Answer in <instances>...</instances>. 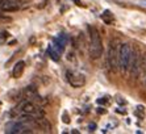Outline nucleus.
<instances>
[{
  "instance_id": "1",
  "label": "nucleus",
  "mask_w": 146,
  "mask_h": 134,
  "mask_svg": "<svg viewBox=\"0 0 146 134\" xmlns=\"http://www.w3.org/2000/svg\"><path fill=\"white\" fill-rule=\"evenodd\" d=\"M90 38H91V45H90V55L92 59H98L103 54V42L100 33L95 27H88Z\"/></svg>"
},
{
  "instance_id": "2",
  "label": "nucleus",
  "mask_w": 146,
  "mask_h": 134,
  "mask_svg": "<svg viewBox=\"0 0 146 134\" xmlns=\"http://www.w3.org/2000/svg\"><path fill=\"white\" fill-rule=\"evenodd\" d=\"M120 41L119 40H112L109 44L108 49V64L111 67V70L113 72L119 70L120 67Z\"/></svg>"
},
{
  "instance_id": "3",
  "label": "nucleus",
  "mask_w": 146,
  "mask_h": 134,
  "mask_svg": "<svg viewBox=\"0 0 146 134\" xmlns=\"http://www.w3.org/2000/svg\"><path fill=\"white\" fill-rule=\"evenodd\" d=\"M130 55H132V47L129 44H121L120 46V68L125 74L129 70Z\"/></svg>"
},
{
  "instance_id": "4",
  "label": "nucleus",
  "mask_w": 146,
  "mask_h": 134,
  "mask_svg": "<svg viewBox=\"0 0 146 134\" xmlns=\"http://www.w3.org/2000/svg\"><path fill=\"white\" fill-rule=\"evenodd\" d=\"M23 94H24V97L27 100L33 101V103H36V104H38V105L46 104V100H44V99L38 95V91L34 86H28V87H25V90L23 91Z\"/></svg>"
},
{
  "instance_id": "5",
  "label": "nucleus",
  "mask_w": 146,
  "mask_h": 134,
  "mask_svg": "<svg viewBox=\"0 0 146 134\" xmlns=\"http://www.w3.org/2000/svg\"><path fill=\"white\" fill-rule=\"evenodd\" d=\"M66 76H67V82L71 84L72 87H75V88L83 87V86H84V83H86V78L83 76L82 74H79V72L67 71V72H66Z\"/></svg>"
},
{
  "instance_id": "6",
  "label": "nucleus",
  "mask_w": 146,
  "mask_h": 134,
  "mask_svg": "<svg viewBox=\"0 0 146 134\" xmlns=\"http://www.w3.org/2000/svg\"><path fill=\"white\" fill-rule=\"evenodd\" d=\"M34 126L40 127L41 130L44 131V133H51V124L49 122V120H46L44 117H37L34 120Z\"/></svg>"
},
{
  "instance_id": "7",
  "label": "nucleus",
  "mask_w": 146,
  "mask_h": 134,
  "mask_svg": "<svg viewBox=\"0 0 146 134\" xmlns=\"http://www.w3.org/2000/svg\"><path fill=\"white\" fill-rule=\"evenodd\" d=\"M24 68H25V62L24 60H20V62H17L16 64H15L13 67V71H12V75H13V78H20L21 75H23V72H24Z\"/></svg>"
},
{
  "instance_id": "8",
  "label": "nucleus",
  "mask_w": 146,
  "mask_h": 134,
  "mask_svg": "<svg viewBox=\"0 0 146 134\" xmlns=\"http://www.w3.org/2000/svg\"><path fill=\"white\" fill-rule=\"evenodd\" d=\"M102 20L104 21L106 24H112L113 20H115V19H113L112 12H111V11H108V9L104 11V12H103V15H102Z\"/></svg>"
},
{
  "instance_id": "9",
  "label": "nucleus",
  "mask_w": 146,
  "mask_h": 134,
  "mask_svg": "<svg viewBox=\"0 0 146 134\" xmlns=\"http://www.w3.org/2000/svg\"><path fill=\"white\" fill-rule=\"evenodd\" d=\"M134 114H136L137 117H139V118H143V117H145V111H143V107H142V105H138V107H137V111L134 112Z\"/></svg>"
},
{
  "instance_id": "10",
  "label": "nucleus",
  "mask_w": 146,
  "mask_h": 134,
  "mask_svg": "<svg viewBox=\"0 0 146 134\" xmlns=\"http://www.w3.org/2000/svg\"><path fill=\"white\" fill-rule=\"evenodd\" d=\"M8 38V33L7 32H1V34H0V45H3L4 42H5V40Z\"/></svg>"
},
{
  "instance_id": "11",
  "label": "nucleus",
  "mask_w": 146,
  "mask_h": 134,
  "mask_svg": "<svg viewBox=\"0 0 146 134\" xmlns=\"http://www.w3.org/2000/svg\"><path fill=\"white\" fill-rule=\"evenodd\" d=\"M62 118H63V122H65V124H68V122H70V118H68V113H67V112H63Z\"/></svg>"
},
{
  "instance_id": "12",
  "label": "nucleus",
  "mask_w": 146,
  "mask_h": 134,
  "mask_svg": "<svg viewBox=\"0 0 146 134\" xmlns=\"http://www.w3.org/2000/svg\"><path fill=\"white\" fill-rule=\"evenodd\" d=\"M98 103H99V104H104V103H108V97H102V99H99Z\"/></svg>"
},
{
  "instance_id": "13",
  "label": "nucleus",
  "mask_w": 146,
  "mask_h": 134,
  "mask_svg": "<svg viewBox=\"0 0 146 134\" xmlns=\"http://www.w3.org/2000/svg\"><path fill=\"white\" fill-rule=\"evenodd\" d=\"M88 129H90V131H94V130L96 129V125H95V124H90Z\"/></svg>"
},
{
  "instance_id": "14",
  "label": "nucleus",
  "mask_w": 146,
  "mask_h": 134,
  "mask_svg": "<svg viewBox=\"0 0 146 134\" xmlns=\"http://www.w3.org/2000/svg\"><path fill=\"white\" fill-rule=\"evenodd\" d=\"M106 109H104V108H98V113H100V114H104L106 113Z\"/></svg>"
},
{
  "instance_id": "15",
  "label": "nucleus",
  "mask_w": 146,
  "mask_h": 134,
  "mask_svg": "<svg viewBox=\"0 0 146 134\" xmlns=\"http://www.w3.org/2000/svg\"><path fill=\"white\" fill-rule=\"evenodd\" d=\"M72 1H74V3L76 4V5H79V7H83V4H82L80 0H72Z\"/></svg>"
},
{
  "instance_id": "16",
  "label": "nucleus",
  "mask_w": 146,
  "mask_h": 134,
  "mask_svg": "<svg viewBox=\"0 0 146 134\" xmlns=\"http://www.w3.org/2000/svg\"><path fill=\"white\" fill-rule=\"evenodd\" d=\"M117 101H119L120 104H125V100H121V99H120V97H119V99H117Z\"/></svg>"
},
{
  "instance_id": "17",
  "label": "nucleus",
  "mask_w": 146,
  "mask_h": 134,
  "mask_svg": "<svg viewBox=\"0 0 146 134\" xmlns=\"http://www.w3.org/2000/svg\"><path fill=\"white\" fill-rule=\"evenodd\" d=\"M141 1H142V3H145V4H146V0H141Z\"/></svg>"
}]
</instances>
